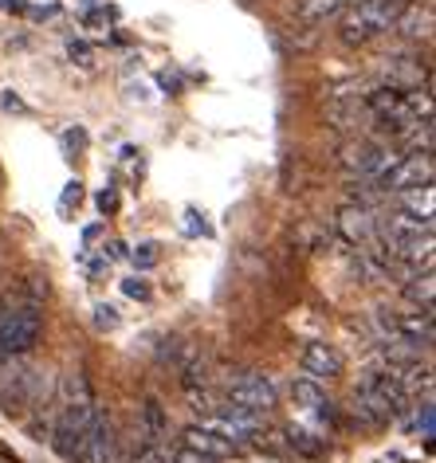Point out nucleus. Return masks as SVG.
I'll return each mask as SVG.
<instances>
[{
    "mask_svg": "<svg viewBox=\"0 0 436 463\" xmlns=\"http://www.w3.org/2000/svg\"><path fill=\"white\" fill-rule=\"evenodd\" d=\"M185 220H189V232H193V236H197V232H204V236H209V228L201 224V216H197V213H189Z\"/></svg>",
    "mask_w": 436,
    "mask_h": 463,
    "instance_id": "obj_28",
    "label": "nucleus"
},
{
    "mask_svg": "<svg viewBox=\"0 0 436 463\" xmlns=\"http://www.w3.org/2000/svg\"><path fill=\"white\" fill-rule=\"evenodd\" d=\"M385 204H389V208H397V213H409V216L432 220V184H421V189L393 193V196H389Z\"/></svg>",
    "mask_w": 436,
    "mask_h": 463,
    "instance_id": "obj_12",
    "label": "nucleus"
},
{
    "mask_svg": "<svg viewBox=\"0 0 436 463\" xmlns=\"http://www.w3.org/2000/svg\"><path fill=\"white\" fill-rule=\"evenodd\" d=\"M99 208H102V213H107V216H110V213H118V193H114L110 184L99 193Z\"/></svg>",
    "mask_w": 436,
    "mask_h": 463,
    "instance_id": "obj_24",
    "label": "nucleus"
},
{
    "mask_svg": "<svg viewBox=\"0 0 436 463\" xmlns=\"http://www.w3.org/2000/svg\"><path fill=\"white\" fill-rule=\"evenodd\" d=\"M224 401H236V404H251V409H275V401H280V392H275L271 377L268 373H256V369H248V373H236L228 381V392Z\"/></svg>",
    "mask_w": 436,
    "mask_h": 463,
    "instance_id": "obj_6",
    "label": "nucleus"
},
{
    "mask_svg": "<svg viewBox=\"0 0 436 463\" xmlns=\"http://www.w3.org/2000/svg\"><path fill=\"white\" fill-rule=\"evenodd\" d=\"M377 232V208L374 204H342L338 213V236L346 240V244H365V240H374Z\"/></svg>",
    "mask_w": 436,
    "mask_h": 463,
    "instance_id": "obj_7",
    "label": "nucleus"
},
{
    "mask_svg": "<svg viewBox=\"0 0 436 463\" xmlns=\"http://www.w3.org/2000/svg\"><path fill=\"white\" fill-rule=\"evenodd\" d=\"M79 196H83V184L71 181V184H67V193H63V201H60L63 213H67V208H71V204H79Z\"/></svg>",
    "mask_w": 436,
    "mask_h": 463,
    "instance_id": "obj_25",
    "label": "nucleus"
},
{
    "mask_svg": "<svg viewBox=\"0 0 436 463\" xmlns=\"http://www.w3.org/2000/svg\"><path fill=\"white\" fill-rule=\"evenodd\" d=\"M291 397H295V404H303V409H315V404L327 401V392H323V385H318L315 377H303V381H295L291 385Z\"/></svg>",
    "mask_w": 436,
    "mask_h": 463,
    "instance_id": "obj_17",
    "label": "nucleus"
},
{
    "mask_svg": "<svg viewBox=\"0 0 436 463\" xmlns=\"http://www.w3.org/2000/svg\"><path fill=\"white\" fill-rule=\"evenodd\" d=\"M134 263H137L142 271H150L154 263H157V244H137V248H134Z\"/></svg>",
    "mask_w": 436,
    "mask_h": 463,
    "instance_id": "obj_21",
    "label": "nucleus"
},
{
    "mask_svg": "<svg viewBox=\"0 0 436 463\" xmlns=\"http://www.w3.org/2000/svg\"><path fill=\"white\" fill-rule=\"evenodd\" d=\"M8 310H13V298H0V318H5Z\"/></svg>",
    "mask_w": 436,
    "mask_h": 463,
    "instance_id": "obj_29",
    "label": "nucleus"
},
{
    "mask_svg": "<svg viewBox=\"0 0 436 463\" xmlns=\"http://www.w3.org/2000/svg\"><path fill=\"white\" fill-rule=\"evenodd\" d=\"M63 146H67V149H83V146H87V134H83V130H67V134H63Z\"/></svg>",
    "mask_w": 436,
    "mask_h": 463,
    "instance_id": "obj_27",
    "label": "nucleus"
},
{
    "mask_svg": "<svg viewBox=\"0 0 436 463\" xmlns=\"http://www.w3.org/2000/svg\"><path fill=\"white\" fill-rule=\"evenodd\" d=\"M67 55H71L79 67H90V48H87V43H71V48H67Z\"/></svg>",
    "mask_w": 436,
    "mask_h": 463,
    "instance_id": "obj_26",
    "label": "nucleus"
},
{
    "mask_svg": "<svg viewBox=\"0 0 436 463\" xmlns=\"http://www.w3.org/2000/svg\"><path fill=\"white\" fill-rule=\"evenodd\" d=\"M185 444L189 448H197V451H204V456H213V459H224V456H232V444H228V439L221 436V432H213V428H189L185 432Z\"/></svg>",
    "mask_w": 436,
    "mask_h": 463,
    "instance_id": "obj_13",
    "label": "nucleus"
},
{
    "mask_svg": "<svg viewBox=\"0 0 436 463\" xmlns=\"http://www.w3.org/2000/svg\"><path fill=\"white\" fill-rule=\"evenodd\" d=\"M83 463H118V439H114L110 420L99 412V420L87 432V448H83Z\"/></svg>",
    "mask_w": 436,
    "mask_h": 463,
    "instance_id": "obj_8",
    "label": "nucleus"
},
{
    "mask_svg": "<svg viewBox=\"0 0 436 463\" xmlns=\"http://www.w3.org/2000/svg\"><path fill=\"white\" fill-rule=\"evenodd\" d=\"M401 291H405V298H409V303L432 307V271H417V275H409Z\"/></svg>",
    "mask_w": 436,
    "mask_h": 463,
    "instance_id": "obj_16",
    "label": "nucleus"
},
{
    "mask_svg": "<svg viewBox=\"0 0 436 463\" xmlns=\"http://www.w3.org/2000/svg\"><path fill=\"white\" fill-rule=\"evenodd\" d=\"M287 444L295 451H303V456H323V444H315V436H307V432H287Z\"/></svg>",
    "mask_w": 436,
    "mask_h": 463,
    "instance_id": "obj_18",
    "label": "nucleus"
},
{
    "mask_svg": "<svg viewBox=\"0 0 436 463\" xmlns=\"http://www.w3.org/2000/svg\"><path fill=\"white\" fill-rule=\"evenodd\" d=\"M8 5H13V0H0V8H8Z\"/></svg>",
    "mask_w": 436,
    "mask_h": 463,
    "instance_id": "obj_30",
    "label": "nucleus"
},
{
    "mask_svg": "<svg viewBox=\"0 0 436 463\" xmlns=\"http://www.w3.org/2000/svg\"><path fill=\"white\" fill-rule=\"evenodd\" d=\"M166 432H169V412L162 409V401H146L142 404V436H146V444H162Z\"/></svg>",
    "mask_w": 436,
    "mask_h": 463,
    "instance_id": "obj_14",
    "label": "nucleus"
},
{
    "mask_svg": "<svg viewBox=\"0 0 436 463\" xmlns=\"http://www.w3.org/2000/svg\"><path fill=\"white\" fill-rule=\"evenodd\" d=\"M95 326L99 330H114L118 326V310L114 307H95Z\"/></svg>",
    "mask_w": 436,
    "mask_h": 463,
    "instance_id": "obj_23",
    "label": "nucleus"
},
{
    "mask_svg": "<svg viewBox=\"0 0 436 463\" xmlns=\"http://www.w3.org/2000/svg\"><path fill=\"white\" fill-rule=\"evenodd\" d=\"M40 338V307H20L0 318V362L24 357Z\"/></svg>",
    "mask_w": 436,
    "mask_h": 463,
    "instance_id": "obj_3",
    "label": "nucleus"
},
{
    "mask_svg": "<svg viewBox=\"0 0 436 463\" xmlns=\"http://www.w3.org/2000/svg\"><path fill=\"white\" fill-rule=\"evenodd\" d=\"M412 0H354L342 16V43H370L385 36L397 24V16L405 13Z\"/></svg>",
    "mask_w": 436,
    "mask_h": 463,
    "instance_id": "obj_1",
    "label": "nucleus"
},
{
    "mask_svg": "<svg viewBox=\"0 0 436 463\" xmlns=\"http://www.w3.org/2000/svg\"><path fill=\"white\" fill-rule=\"evenodd\" d=\"M393 28L401 32V36H409V40H417V36H429V28H432V13H429V8H424V13H421L417 5H409L405 13L397 16V24H393Z\"/></svg>",
    "mask_w": 436,
    "mask_h": 463,
    "instance_id": "obj_15",
    "label": "nucleus"
},
{
    "mask_svg": "<svg viewBox=\"0 0 436 463\" xmlns=\"http://www.w3.org/2000/svg\"><path fill=\"white\" fill-rule=\"evenodd\" d=\"M327 118L335 130H358L362 118H365V99H354V95H335L327 107Z\"/></svg>",
    "mask_w": 436,
    "mask_h": 463,
    "instance_id": "obj_10",
    "label": "nucleus"
},
{
    "mask_svg": "<svg viewBox=\"0 0 436 463\" xmlns=\"http://www.w3.org/2000/svg\"><path fill=\"white\" fill-rule=\"evenodd\" d=\"M377 181H382V189L389 196L405 193V189H421V184H432V154H401Z\"/></svg>",
    "mask_w": 436,
    "mask_h": 463,
    "instance_id": "obj_5",
    "label": "nucleus"
},
{
    "mask_svg": "<svg viewBox=\"0 0 436 463\" xmlns=\"http://www.w3.org/2000/svg\"><path fill=\"white\" fill-rule=\"evenodd\" d=\"M299 362H303V369H307V373H311L315 381H330V377L342 373V357H338L335 345H327V342H311V345H307V350L299 354Z\"/></svg>",
    "mask_w": 436,
    "mask_h": 463,
    "instance_id": "obj_9",
    "label": "nucleus"
},
{
    "mask_svg": "<svg viewBox=\"0 0 436 463\" xmlns=\"http://www.w3.org/2000/svg\"><path fill=\"white\" fill-rule=\"evenodd\" d=\"M122 291L130 295V298H137V303H146V298H150V283L137 279V275H134V279H126V283H122Z\"/></svg>",
    "mask_w": 436,
    "mask_h": 463,
    "instance_id": "obj_22",
    "label": "nucleus"
},
{
    "mask_svg": "<svg viewBox=\"0 0 436 463\" xmlns=\"http://www.w3.org/2000/svg\"><path fill=\"white\" fill-rule=\"evenodd\" d=\"M421 79H424V67H421V60H412V55H397V60L385 63V87L421 90Z\"/></svg>",
    "mask_w": 436,
    "mask_h": 463,
    "instance_id": "obj_11",
    "label": "nucleus"
},
{
    "mask_svg": "<svg viewBox=\"0 0 436 463\" xmlns=\"http://www.w3.org/2000/svg\"><path fill=\"white\" fill-rule=\"evenodd\" d=\"M99 420V404L95 401H67V409L60 412V420L48 432L55 456L67 463H83V448H87V432Z\"/></svg>",
    "mask_w": 436,
    "mask_h": 463,
    "instance_id": "obj_2",
    "label": "nucleus"
},
{
    "mask_svg": "<svg viewBox=\"0 0 436 463\" xmlns=\"http://www.w3.org/2000/svg\"><path fill=\"white\" fill-rule=\"evenodd\" d=\"M169 463H221V459H213V456H204V451H197V448L181 444L174 456H169Z\"/></svg>",
    "mask_w": 436,
    "mask_h": 463,
    "instance_id": "obj_19",
    "label": "nucleus"
},
{
    "mask_svg": "<svg viewBox=\"0 0 436 463\" xmlns=\"http://www.w3.org/2000/svg\"><path fill=\"white\" fill-rule=\"evenodd\" d=\"M397 157L401 149L382 142V137H358V142L342 146V165H346V173H358V177H382Z\"/></svg>",
    "mask_w": 436,
    "mask_h": 463,
    "instance_id": "obj_4",
    "label": "nucleus"
},
{
    "mask_svg": "<svg viewBox=\"0 0 436 463\" xmlns=\"http://www.w3.org/2000/svg\"><path fill=\"white\" fill-rule=\"evenodd\" d=\"M130 463H169V451L162 444H146Z\"/></svg>",
    "mask_w": 436,
    "mask_h": 463,
    "instance_id": "obj_20",
    "label": "nucleus"
}]
</instances>
